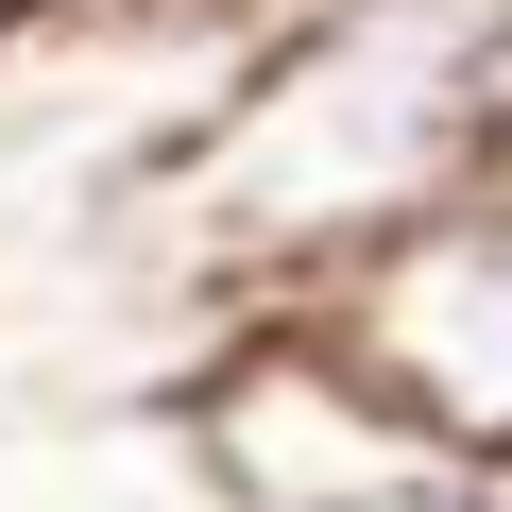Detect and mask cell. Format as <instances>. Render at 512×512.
Masks as SVG:
<instances>
[{
    "instance_id": "1",
    "label": "cell",
    "mask_w": 512,
    "mask_h": 512,
    "mask_svg": "<svg viewBox=\"0 0 512 512\" xmlns=\"http://www.w3.org/2000/svg\"><path fill=\"white\" fill-rule=\"evenodd\" d=\"M478 188H512V0H291L171 137L154 256L205 308H308Z\"/></svg>"
},
{
    "instance_id": "2",
    "label": "cell",
    "mask_w": 512,
    "mask_h": 512,
    "mask_svg": "<svg viewBox=\"0 0 512 512\" xmlns=\"http://www.w3.org/2000/svg\"><path fill=\"white\" fill-rule=\"evenodd\" d=\"M171 444H188L205 512H410L427 478H461V461L359 376V342H342L325 308H222Z\"/></svg>"
},
{
    "instance_id": "3",
    "label": "cell",
    "mask_w": 512,
    "mask_h": 512,
    "mask_svg": "<svg viewBox=\"0 0 512 512\" xmlns=\"http://www.w3.org/2000/svg\"><path fill=\"white\" fill-rule=\"evenodd\" d=\"M308 308L359 342V376H376L444 461H512V188L376 239L359 274H325Z\"/></svg>"
},
{
    "instance_id": "4",
    "label": "cell",
    "mask_w": 512,
    "mask_h": 512,
    "mask_svg": "<svg viewBox=\"0 0 512 512\" xmlns=\"http://www.w3.org/2000/svg\"><path fill=\"white\" fill-rule=\"evenodd\" d=\"M410 512H512V495H495V478H478V461H461V478H427V495H410Z\"/></svg>"
},
{
    "instance_id": "5",
    "label": "cell",
    "mask_w": 512,
    "mask_h": 512,
    "mask_svg": "<svg viewBox=\"0 0 512 512\" xmlns=\"http://www.w3.org/2000/svg\"><path fill=\"white\" fill-rule=\"evenodd\" d=\"M478 478H495V495H512V461H478Z\"/></svg>"
}]
</instances>
